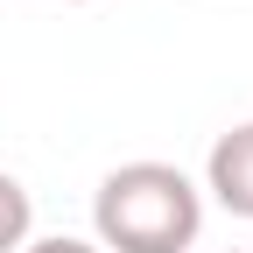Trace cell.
Segmentation results:
<instances>
[{
    "instance_id": "obj_4",
    "label": "cell",
    "mask_w": 253,
    "mask_h": 253,
    "mask_svg": "<svg viewBox=\"0 0 253 253\" xmlns=\"http://www.w3.org/2000/svg\"><path fill=\"white\" fill-rule=\"evenodd\" d=\"M21 253H106L99 239H71V232H49V239H28Z\"/></svg>"
},
{
    "instance_id": "obj_1",
    "label": "cell",
    "mask_w": 253,
    "mask_h": 253,
    "mask_svg": "<svg viewBox=\"0 0 253 253\" xmlns=\"http://www.w3.org/2000/svg\"><path fill=\"white\" fill-rule=\"evenodd\" d=\"M106 253H190L204 232V190L176 162H120L91 197Z\"/></svg>"
},
{
    "instance_id": "obj_3",
    "label": "cell",
    "mask_w": 253,
    "mask_h": 253,
    "mask_svg": "<svg viewBox=\"0 0 253 253\" xmlns=\"http://www.w3.org/2000/svg\"><path fill=\"white\" fill-rule=\"evenodd\" d=\"M28 232H36V197H28V183L0 169V253H21Z\"/></svg>"
},
{
    "instance_id": "obj_5",
    "label": "cell",
    "mask_w": 253,
    "mask_h": 253,
    "mask_svg": "<svg viewBox=\"0 0 253 253\" xmlns=\"http://www.w3.org/2000/svg\"><path fill=\"white\" fill-rule=\"evenodd\" d=\"M63 7H78V0H63Z\"/></svg>"
},
{
    "instance_id": "obj_2",
    "label": "cell",
    "mask_w": 253,
    "mask_h": 253,
    "mask_svg": "<svg viewBox=\"0 0 253 253\" xmlns=\"http://www.w3.org/2000/svg\"><path fill=\"white\" fill-rule=\"evenodd\" d=\"M204 190H211L232 218H253V120L225 126V134L211 141V155H204Z\"/></svg>"
}]
</instances>
